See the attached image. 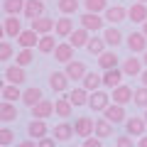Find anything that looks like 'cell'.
<instances>
[{"mask_svg":"<svg viewBox=\"0 0 147 147\" xmlns=\"http://www.w3.org/2000/svg\"><path fill=\"white\" fill-rule=\"evenodd\" d=\"M125 44H127V49H130V54H145L147 52V37H145V32H130V34L125 37Z\"/></svg>","mask_w":147,"mask_h":147,"instance_id":"cell-1","label":"cell"},{"mask_svg":"<svg viewBox=\"0 0 147 147\" xmlns=\"http://www.w3.org/2000/svg\"><path fill=\"white\" fill-rule=\"evenodd\" d=\"M74 132L79 137H91V135H96V120L93 118H88V115H79L76 120H74Z\"/></svg>","mask_w":147,"mask_h":147,"instance_id":"cell-2","label":"cell"},{"mask_svg":"<svg viewBox=\"0 0 147 147\" xmlns=\"http://www.w3.org/2000/svg\"><path fill=\"white\" fill-rule=\"evenodd\" d=\"M81 27H86L88 32H103L105 30V17H100L98 12H84L79 17Z\"/></svg>","mask_w":147,"mask_h":147,"instance_id":"cell-3","label":"cell"},{"mask_svg":"<svg viewBox=\"0 0 147 147\" xmlns=\"http://www.w3.org/2000/svg\"><path fill=\"white\" fill-rule=\"evenodd\" d=\"M20 34H22V20L17 15H5V20H3V37L17 39Z\"/></svg>","mask_w":147,"mask_h":147,"instance_id":"cell-4","label":"cell"},{"mask_svg":"<svg viewBox=\"0 0 147 147\" xmlns=\"http://www.w3.org/2000/svg\"><path fill=\"white\" fill-rule=\"evenodd\" d=\"M123 125H125V132L132 135V137L147 135V120H145V115H132V118H127Z\"/></svg>","mask_w":147,"mask_h":147,"instance_id":"cell-5","label":"cell"},{"mask_svg":"<svg viewBox=\"0 0 147 147\" xmlns=\"http://www.w3.org/2000/svg\"><path fill=\"white\" fill-rule=\"evenodd\" d=\"M113 103V98H110V93H105V91H93L91 93V98H88V108L93 110V113H103L108 105Z\"/></svg>","mask_w":147,"mask_h":147,"instance_id":"cell-6","label":"cell"},{"mask_svg":"<svg viewBox=\"0 0 147 147\" xmlns=\"http://www.w3.org/2000/svg\"><path fill=\"white\" fill-rule=\"evenodd\" d=\"M3 79H5V84H15V86H22V84L27 81L25 66H17V64H12V66H5V71H3Z\"/></svg>","mask_w":147,"mask_h":147,"instance_id":"cell-7","label":"cell"},{"mask_svg":"<svg viewBox=\"0 0 147 147\" xmlns=\"http://www.w3.org/2000/svg\"><path fill=\"white\" fill-rule=\"evenodd\" d=\"M103 118H108L113 125H120V123H125V120H127L125 105H120V103H110L108 108L103 110Z\"/></svg>","mask_w":147,"mask_h":147,"instance_id":"cell-8","label":"cell"},{"mask_svg":"<svg viewBox=\"0 0 147 147\" xmlns=\"http://www.w3.org/2000/svg\"><path fill=\"white\" fill-rule=\"evenodd\" d=\"M123 79H125V71H123L120 66L103 71V86H105V88H110V91L118 88V86H123Z\"/></svg>","mask_w":147,"mask_h":147,"instance_id":"cell-9","label":"cell"},{"mask_svg":"<svg viewBox=\"0 0 147 147\" xmlns=\"http://www.w3.org/2000/svg\"><path fill=\"white\" fill-rule=\"evenodd\" d=\"M120 69L125 71V76H132V79H140V74L145 71V64H142V59H137L135 54H130V59H123V64H120Z\"/></svg>","mask_w":147,"mask_h":147,"instance_id":"cell-10","label":"cell"},{"mask_svg":"<svg viewBox=\"0 0 147 147\" xmlns=\"http://www.w3.org/2000/svg\"><path fill=\"white\" fill-rule=\"evenodd\" d=\"M64 71H66V76L71 81H84V76L88 74V69H86L84 61H79V59H74V61L64 64Z\"/></svg>","mask_w":147,"mask_h":147,"instance_id":"cell-11","label":"cell"},{"mask_svg":"<svg viewBox=\"0 0 147 147\" xmlns=\"http://www.w3.org/2000/svg\"><path fill=\"white\" fill-rule=\"evenodd\" d=\"M39 37H42V34L34 32V30L30 27V30H22V34L17 37L15 42H17V47H20V49H34L37 44H39Z\"/></svg>","mask_w":147,"mask_h":147,"instance_id":"cell-12","label":"cell"},{"mask_svg":"<svg viewBox=\"0 0 147 147\" xmlns=\"http://www.w3.org/2000/svg\"><path fill=\"white\" fill-rule=\"evenodd\" d=\"M88 39H91V32L86 30V27H76V30L71 32V37H69L66 42L71 44L74 49H86V44H88Z\"/></svg>","mask_w":147,"mask_h":147,"instance_id":"cell-13","label":"cell"},{"mask_svg":"<svg viewBox=\"0 0 147 147\" xmlns=\"http://www.w3.org/2000/svg\"><path fill=\"white\" fill-rule=\"evenodd\" d=\"M27 135L32 137V140H42V137L49 135V127L44 120H39V118H32L30 123H27Z\"/></svg>","mask_w":147,"mask_h":147,"instance_id":"cell-14","label":"cell"},{"mask_svg":"<svg viewBox=\"0 0 147 147\" xmlns=\"http://www.w3.org/2000/svg\"><path fill=\"white\" fill-rule=\"evenodd\" d=\"M110 98H113V103H120V105H127L132 103V98H135V91L130 88V86H118V88L110 91Z\"/></svg>","mask_w":147,"mask_h":147,"instance_id":"cell-15","label":"cell"},{"mask_svg":"<svg viewBox=\"0 0 147 147\" xmlns=\"http://www.w3.org/2000/svg\"><path fill=\"white\" fill-rule=\"evenodd\" d=\"M69 76H66V71H52L49 74V88L52 91H57V93H64V91L69 88Z\"/></svg>","mask_w":147,"mask_h":147,"instance_id":"cell-16","label":"cell"},{"mask_svg":"<svg viewBox=\"0 0 147 147\" xmlns=\"http://www.w3.org/2000/svg\"><path fill=\"white\" fill-rule=\"evenodd\" d=\"M74 30H76V27H74V20H71V15H61V17L57 20L54 34H57V37H61V39H69Z\"/></svg>","mask_w":147,"mask_h":147,"instance_id":"cell-17","label":"cell"},{"mask_svg":"<svg viewBox=\"0 0 147 147\" xmlns=\"http://www.w3.org/2000/svg\"><path fill=\"white\" fill-rule=\"evenodd\" d=\"M103 17H105V22H110V25H118V22L127 20V7H123V5H108V10L103 12Z\"/></svg>","mask_w":147,"mask_h":147,"instance_id":"cell-18","label":"cell"},{"mask_svg":"<svg viewBox=\"0 0 147 147\" xmlns=\"http://www.w3.org/2000/svg\"><path fill=\"white\" fill-rule=\"evenodd\" d=\"M127 20L135 22V25H142L147 20V3H132L127 7Z\"/></svg>","mask_w":147,"mask_h":147,"instance_id":"cell-19","label":"cell"},{"mask_svg":"<svg viewBox=\"0 0 147 147\" xmlns=\"http://www.w3.org/2000/svg\"><path fill=\"white\" fill-rule=\"evenodd\" d=\"M25 20H37V17H42L44 15V0H27L25 3Z\"/></svg>","mask_w":147,"mask_h":147,"instance_id":"cell-20","label":"cell"},{"mask_svg":"<svg viewBox=\"0 0 147 147\" xmlns=\"http://www.w3.org/2000/svg\"><path fill=\"white\" fill-rule=\"evenodd\" d=\"M30 110H32V118H39V120H44V118H52V113H54V100L42 98L39 103L34 105V108H30Z\"/></svg>","mask_w":147,"mask_h":147,"instance_id":"cell-21","label":"cell"},{"mask_svg":"<svg viewBox=\"0 0 147 147\" xmlns=\"http://www.w3.org/2000/svg\"><path fill=\"white\" fill-rule=\"evenodd\" d=\"M103 39H105V44H108L110 49H115V47H120L125 39H123V32L118 30L115 25H110V27H105L103 30Z\"/></svg>","mask_w":147,"mask_h":147,"instance_id":"cell-22","label":"cell"},{"mask_svg":"<svg viewBox=\"0 0 147 147\" xmlns=\"http://www.w3.org/2000/svg\"><path fill=\"white\" fill-rule=\"evenodd\" d=\"M74 52H76V49L69 42H59V47L54 49V59H57L59 64H69V61H74Z\"/></svg>","mask_w":147,"mask_h":147,"instance_id":"cell-23","label":"cell"},{"mask_svg":"<svg viewBox=\"0 0 147 147\" xmlns=\"http://www.w3.org/2000/svg\"><path fill=\"white\" fill-rule=\"evenodd\" d=\"M54 27H57V20H54V17L42 15V17H37V20H32V30L39 32V34H49Z\"/></svg>","mask_w":147,"mask_h":147,"instance_id":"cell-24","label":"cell"},{"mask_svg":"<svg viewBox=\"0 0 147 147\" xmlns=\"http://www.w3.org/2000/svg\"><path fill=\"white\" fill-rule=\"evenodd\" d=\"M98 66L103 69V71H108V69H115V66H120V57H118L113 49H105V52L98 57Z\"/></svg>","mask_w":147,"mask_h":147,"instance_id":"cell-25","label":"cell"},{"mask_svg":"<svg viewBox=\"0 0 147 147\" xmlns=\"http://www.w3.org/2000/svg\"><path fill=\"white\" fill-rule=\"evenodd\" d=\"M42 98H44V93H42L39 86H30V88H25V93H22V103H25L27 108H34Z\"/></svg>","mask_w":147,"mask_h":147,"instance_id":"cell-26","label":"cell"},{"mask_svg":"<svg viewBox=\"0 0 147 147\" xmlns=\"http://www.w3.org/2000/svg\"><path fill=\"white\" fill-rule=\"evenodd\" d=\"M52 135L57 137V142H66V140H71L76 132H74V125L71 123H59V125H54V130H52Z\"/></svg>","mask_w":147,"mask_h":147,"instance_id":"cell-27","label":"cell"},{"mask_svg":"<svg viewBox=\"0 0 147 147\" xmlns=\"http://www.w3.org/2000/svg\"><path fill=\"white\" fill-rule=\"evenodd\" d=\"M20 118V113H17V105L10 103V100H3L0 103V120L3 123H12Z\"/></svg>","mask_w":147,"mask_h":147,"instance_id":"cell-28","label":"cell"},{"mask_svg":"<svg viewBox=\"0 0 147 147\" xmlns=\"http://www.w3.org/2000/svg\"><path fill=\"white\" fill-rule=\"evenodd\" d=\"M81 86H84L86 91H91V93H93V91H98L100 86H103V74L88 71V74L84 76V81H81Z\"/></svg>","mask_w":147,"mask_h":147,"instance_id":"cell-29","label":"cell"},{"mask_svg":"<svg viewBox=\"0 0 147 147\" xmlns=\"http://www.w3.org/2000/svg\"><path fill=\"white\" fill-rule=\"evenodd\" d=\"M88 98H91V91H86L84 86H79V88H74L71 93H69V100L74 103V108H81V105H88Z\"/></svg>","mask_w":147,"mask_h":147,"instance_id":"cell-30","label":"cell"},{"mask_svg":"<svg viewBox=\"0 0 147 147\" xmlns=\"http://www.w3.org/2000/svg\"><path fill=\"white\" fill-rule=\"evenodd\" d=\"M54 113H57L59 118H71L74 103L69 100V96H64V98H57V100H54Z\"/></svg>","mask_w":147,"mask_h":147,"instance_id":"cell-31","label":"cell"},{"mask_svg":"<svg viewBox=\"0 0 147 147\" xmlns=\"http://www.w3.org/2000/svg\"><path fill=\"white\" fill-rule=\"evenodd\" d=\"M108 49V44H105V39H103V34L100 37H91L88 39V44H86V52L88 54H93V57H100V54Z\"/></svg>","mask_w":147,"mask_h":147,"instance_id":"cell-32","label":"cell"},{"mask_svg":"<svg viewBox=\"0 0 147 147\" xmlns=\"http://www.w3.org/2000/svg\"><path fill=\"white\" fill-rule=\"evenodd\" d=\"M113 123L108 120V118H96V137H113Z\"/></svg>","mask_w":147,"mask_h":147,"instance_id":"cell-33","label":"cell"},{"mask_svg":"<svg viewBox=\"0 0 147 147\" xmlns=\"http://www.w3.org/2000/svg\"><path fill=\"white\" fill-rule=\"evenodd\" d=\"M57 47H59V42L54 39L52 32H49V34H42V37H39V44H37V49H39L42 54H54Z\"/></svg>","mask_w":147,"mask_h":147,"instance_id":"cell-34","label":"cell"},{"mask_svg":"<svg viewBox=\"0 0 147 147\" xmlns=\"http://www.w3.org/2000/svg\"><path fill=\"white\" fill-rule=\"evenodd\" d=\"M22 93H25V91H20V86H15V84H5V86H3V91H0L3 100H10V103L22 100Z\"/></svg>","mask_w":147,"mask_h":147,"instance_id":"cell-35","label":"cell"},{"mask_svg":"<svg viewBox=\"0 0 147 147\" xmlns=\"http://www.w3.org/2000/svg\"><path fill=\"white\" fill-rule=\"evenodd\" d=\"M27 0H3V12L5 15H22Z\"/></svg>","mask_w":147,"mask_h":147,"instance_id":"cell-36","label":"cell"},{"mask_svg":"<svg viewBox=\"0 0 147 147\" xmlns=\"http://www.w3.org/2000/svg\"><path fill=\"white\" fill-rule=\"evenodd\" d=\"M57 7H59L61 15H76L79 7H81V3L79 0H57Z\"/></svg>","mask_w":147,"mask_h":147,"instance_id":"cell-37","label":"cell"},{"mask_svg":"<svg viewBox=\"0 0 147 147\" xmlns=\"http://www.w3.org/2000/svg\"><path fill=\"white\" fill-rule=\"evenodd\" d=\"M32 61H34V49H20V52L15 54V64L17 66H30Z\"/></svg>","mask_w":147,"mask_h":147,"instance_id":"cell-38","label":"cell"},{"mask_svg":"<svg viewBox=\"0 0 147 147\" xmlns=\"http://www.w3.org/2000/svg\"><path fill=\"white\" fill-rule=\"evenodd\" d=\"M84 7L86 12H105L108 10V0H84Z\"/></svg>","mask_w":147,"mask_h":147,"instance_id":"cell-39","label":"cell"},{"mask_svg":"<svg viewBox=\"0 0 147 147\" xmlns=\"http://www.w3.org/2000/svg\"><path fill=\"white\" fill-rule=\"evenodd\" d=\"M132 103H135L137 108H142V110L147 108V86H140V88H135V98H132Z\"/></svg>","mask_w":147,"mask_h":147,"instance_id":"cell-40","label":"cell"},{"mask_svg":"<svg viewBox=\"0 0 147 147\" xmlns=\"http://www.w3.org/2000/svg\"><path fill=\"white\" fill-rule=\"evenodd\" d=\"M12 54H15L12 44L7 42V39H0V61H7V59H12Z\"/></svg>","mask_w":147,"mask_h":147,"instance_id":"cell-41","label":"cell"},{"mask_svg":"<svg viewBox=\"0 0 147 147\" xmlns=\"http://www.w3.org/2000/svg\"><path fill=\"white\" fill-rule=\"evenodd\" d=\"M12 142H15V130H10V127H3V130H0V145L7 147V145H12Z\"/></svg>","mask_w":147,"mask_h":147,"instance_id":"cell-42","label":"cell"},{"mask_svg":"<svg viewBox=\"0 0 147 147\" xmlns=\"http://www.w3.org/2000/svg\"><path fill=\"white\" fill-rule=\"evenodd\" d=\"M115 147H137V142L132 140V135L123 132V135H118V137H115Z\"/></svg>","mask_w":147,"mask_h":147,"instance_id":"cell-43","label":"cell"},{"mask_svg":"<svg viewBox=\"0 0 147 147\" xmlns=\"http://www.w3.org/2000/svg\"><path fill=\"white\" fill-rule=\"evenodd\" d=\"M84 147H103V140L96 137V135H91V137H86V140H84Z\"/></svg>","mask_w":147,"mask_h":147,"instance_id":"cell-44","label":"cell"},{"mask_svg":"<svg viewBox=\"0 0 147 147\" xmlns=\"http://www.w3.org/2000/svg\"><path fill=\"white\" fill-rule=\"evenodd\" d=\"M37 145H39V147H57V137H54V135L49 137L47 135V137H42V140H37Z\"/></svg>","mask_w":147,"mask_h":147,"instance_id":"cell-45","label":"cell"},{"mask_svg":"<svg viewBox=\"0 0 147 147\" xmlns=\"http://www.w3.org/2000/svg\"><path fill=\"white\" fill-rule=\"evenodd\" d=\"M17 147H39V145H37V140H22L17 142Z\"/></svg>","mask_w":147,"mask_h":147,"instance_id":"cell-46","label":"cell"},{"mask_svg":"<svg viewBox=\"0 0 147 147\" xmlns=\"http://www.w3.org/2000/svg\"><path fill=\"white\" fill-rule=\"evenodd\" d=\"M140 81H142V86H147V66H145V71L140 74Z\"/></svg>","mask_w":147,"mask_h":147,"instance_id":"cell-47","label":"cell"},{"mask_svg":"<svg viewBox=\"0 0 147 147\" xmlns=\"http://www.w3.org/2000/svg\"><path fill=\"white\" fill-rule=\"evenodd\" d=\"M137 147H147V135H142L140 140H137Z\"/></svg>","mask_w":147,"mask_h":147,"instance_id":"cell-48","label":"cell"},{"mask_svg":"<svg viewBox=\"0 0 147 147\" xmlns=\"http://www.w3.org/2000/svg\"><path fill=\"white\" fill-rule=\"evenodd\" d=\"M142 32H145V37H147V20L142 22Z\"/></svg>","mask_w":147,"mask_h":147,"instance_id":"cell-49","label":"cell"},{"mask_svg":"<svg viewBox=\"0 0 147 147\" xmlns=\"http://www.w3.org/2000/svg\"><path fill=\"white\" fill-rule=\"evenodd\" d=\"M142 64H145V66H147V52L142 54Z\"/></svg>","mask_w":147,"mask_h":147,"instance_id":"cell-50","label":"cell"},{"mask_svg":"<svg viewBox=\"0 0 147 147\" xmlns=\"http://www.w3.org/2000/svg\"><path fill=\"white\" fill-rule=\"evenodd\" d=\"M142 115H145V120H147V108H145V113H142Z\"/></svg>","mask_w":147,"mask_h":147,"instance_id":"cell-51","label":"cell"},{"mask_svg":"<svg viewBox=\"0 0 147 147\" xmlns=\"http://www.w3.org/2000/svg\"><path fill=\"white\" fill-rule=\"evenodd\" d=\"M135 3H147V0H135Z\"/></svg>","mask_w":147,"mask_h":147,"instance_id":"cell-52","label":"cell"},{"mask_svg":"<svg viewBox=\"0 0 147 147\" xmlns=\"http://www.w3.org/2000/svg\"><path fill=\"white\" fill-rule=\"evenodd\" d=\"M71 147H76V145H71Z\"/></svg>","mask_w":147,"mask_h":147,"instance_id":"cell-53","label":"cell"}]
</instances>
